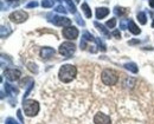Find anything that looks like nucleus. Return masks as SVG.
<instances>
[{
  "mask_svg": "<svg viewBox=\"0 0 154 124\" xmlns=\"http://www.w3.org/2000/svg\"><path fill=\"white\" fill-rule=\"evenodd\" d=\"M4 76L6 77V79H8L11 82H16V81L20 79L21 72L18 69H6L4 71Z\"/></svg>",
  "mask_w": 154,
  "mask_h": 124,
  "instance_id": "6",
  "label": "nucleus"
},
{
  "mask_svg": "<svg viewBox=\"0 0 154 124\" xmlns=\"http://www.w3.org/2000/svg\"><path fill=\"white\" fill-rule=\"evenodd\" d=\"M76 75H77L76 66H74V65H71V64H66V65H63V66L59 69L58 78H59L60 82L70 83L72 79H75Z\"/></svg>",
  "mask_w": 154,
  "mask_h": 124,
  "instance_id": "1",
  "label": "nucleus"
},
{
  "mask_svg": "<svg viewBox=\"0 0 154 124\" xmlns=\"http://www.w3.org/2000/svg\"><path fill=\"white\" fill-rule=\"evenodd\" d=\"M113 36H114L115 38H117V39H120V38H121V33H120V31H119V30H115V31L113 32Z\"/></svg>",
  "mask_w": 154,
  "mask_h": 124,
  "instance_id": "28",
  "label": "nucleus"
},
{
  "mask_svg": "<svg viewBox=\"0 0 154 124\" xmlns=\"http://www.w3.org/2000/svg\"><path fill=\"white\" fill-rule=\"evenodd\" d=\"M55 11H56V12H58V13H63V14H65V13H66L65 7H64V6H62V5H58L57 7L55 8Z\"/></svg>",
  "mask_w": 154,
  "mask_h": 124,
  "instance_id": "24",
  "label": "nucleus"
},
{
  "mask_svg": "<svg viewBox=\"0 0 154 124\" xmlns=\"http://www.w3.org/2000/svg\"><path fill=\"white\" fill-rule=\"evenodd\" d=\"M148 1H149V6L152 8H154V0H148Z\"/></svg>",
  "mask_w": 154,
  "mask_h": 124,
  "instance_id": "31",
  "label": "nucleus"
},
{
  "mask_svg": "<svg viewBox=\"0 0 154 124\" xmlns=\"http://www.w3.org/2000/svg\"><path fill=\"white\" fill-rule=\"evenodd\" d=\"M107 27H109V28H114L115 27V25H116V19L115 18H112L110 20H108L107 21Z\"/></svg>",
  "mask_w": 154,
  "mask_h": 124,
  "instance_id": "23",
  "label": "nucleus"
},
{
  "mask_svg": "<svg viewBox=\"0 0 154 124\" xmlns=\"http://www.w3.org/2000/svg\"><path fill=\"white\" fill-rule=\"evenodd\" d=\"M29 18V14L25 12V11H21V10H18V11H14L10 14V20L12 22H16V24H21Z\"/></svg>",
  "mask_w": 154,
  "mask_h": 124,
  "instance_id": "5",
  "label": "nucleus"
},
{
  "mask_svg": "<svg viewBox=\"0 0 154 124\" xmlns=\"http://www.w3.org/2000/svg\"><path fill=\"white\" fill-rule=\"evenodd\" d=\"M125 67H126L127 70H129L131 72H133V73H136V72H137V66H136L135 63H127V64H125Z\"/></svg>",
  "mask_w": 154,
  "mask_h": 124,
  "instance_id": "16",
  "label": "nucleus"
},
{
  "mask_svg": "<svg viewBox=\"0 0 154 124\" xmlns=\"http://www.w3.org/2000/svg\"><path fill=\"white\" fill-rule=\"evenodd\" d=\"M94 123L95 124H112L110 122V117L102 114V112H98L95 115L94 117Z\"/></svg>",
  "mask_w": 154,
  "mask_h": 124,
  "instance_id": "9",
  "label": "nucleus"
},
{
  "mask_svg": "<svg viewBox=\"0 0 154 124\" xmlns=\"http://www.w3.org/2000/svg\"><path fill=\"white\" fill-rule=\"evenodd\" d=\"M37 6H38V2H37V1H31V2H29V4L26 5L27 8H32V7H37Z\"/></svg>",
  "mask_w": 154,
  "mask_h": 124,
  "instance_id": "26",
  "label": "nucleus"
},
{
  "mask_svg": "<svg viewBox=\"0 0 154 124\" xmlns=\"http://www.w3.org/2000/svg\"><path fill=\"white\" fill-rule=\"evenodd\" d=\"M121 28H122V30H126V28H128V25L126 24V21H125V20L121 21Z\"/></svg>",
  "mask_w": 154,
  "mask_h": 124,
  "instance_id": "29",
  "label": "nucleus"
},
{
  "mask_svg": "<svg viewBox=\"0 0 154 124\" xmlns=\"http://www.w3.org/2000/svg\"><path fill=\"white\" fill-rule=\"evenodd\" d=\"M152 27H154V19H153V22H152Z\"/></svg>",
  "mask_w": 154,
  "mask_h": 124,
  "instance_id": "33",
  "label": "nucleus"
},
{
  "mask_svg": "<svg viewBox=\"0 0 154 124\" xmlns=\"http://www.w3.org/2000/svg\"><path fill=\"white\" fill-rule=\"evenodd\" d=\"M76 21H77V24H78V25H82V26H84V25H85V22L81 19V17H79V16H76Z\"/></svg>",
  "mask_w": 154,
  "mask_h": 124,
  "instance_id": "27",
  "label": "nucleus"
},
{
  "mask_svg": "<svg viewBox=\"0 0 154 124\" xmlns=\"http://www.w3.org/2000/svg\"><path fill=\"white\" fill-rule=\"evenodd\" d=\"M58 51H59V53H60L64 58H70V57L75 53L76 46H75L72 43H70V41H65V43L60 44Z\"/></svg>",
  "mask_w": 154,
  "mask_h": 124,
  "instance_id": "4",
  "label": "nucleus"
},
{
  "mask_svg": "<svg viewBox=\"0 0 154 124\" xmlns=\"http://www.w3.org/2000/svg\"><path fill=\"white\" fill-rule=\"evenodd\" d=\"M23 109H24V112H25L26 116L33 117V116H36L39 112V103L37 101H33V99L24 101Z\"/></svg>",
  "mask_w": 154,
  "mask_h": 124,
  "instance_id": "2",
  "label": "nucleus"
},
{
  "mask_svg": "<svg viewBox=\"0 0 154 124\" xmlns=\"http://www.w3.org/2000/svg\"><path fill=\"white\" fill-rule=\"evenodd\" d=\"M128 28H129V31L135 34V36H137V34H140L141 33V30L136 26V24H135L133 20H128Z\"/></svg>",
  "mask_w": 154,
  "mask_h": 124,
  "instance_id": "12",
  "label": "nucleus"
},
{
  "mask_svg": "<svg viewBox=\"0 0 154 124\" xmlns=\"http://www.w3.org/2000/svg\"><path fill=\"white\" fill-rule=\"evenodd\" d=\"M136 43H139V41H137V40H134V41H131V43H129V44H136Z\"/></svg>",
  "mask_w": 154,
  "mask_h": 124,
  "instance_id": "32",
  "label": "nucleus"
},
{
  "mask_svg": "<svg viewBox=\"0 0 154 124\" xmlns=\"http://www.w3.org/2000/svg\"><path fill=\"white\" fill-rule=\"evenodd\" d=\"M54 56H55V50L52 47H43L40 50V57L44 61H48V59H50Z\"/></svg>",
  "mask_w": 154,
  "mask_h": 124,
  "instance_id": "10",
  "label": "nucleus"
},
{
  "mask_svg": "<svg viewBox=\"0 0 154 124\" xmlns=\"http://www.w3.org/2000/svg\"><path fill=\"white\" fill-rule=\"evenodd\" d=\"M109 14V10L107 7H98L96 8V18L97 19H103Z\"/></svg>",
  "mask_w": 154,
  "mask_h": 124,
  "instance_id": "11",
  "label": "nucleus"
},
{
  "mask_svg": "<svg viewBox=\"0 0 154 124\" xmlns=\"http://www.w3.org/2000/svg\"><path fill=\"white\" fill-rule=\"evenodd\" d=\"M5 89H6V93L7 95H16L17 96V93H18V90L14 86L10 85L8 83H5Z\"/></svg>",
  "mask_w": 154,
  "mask_h": 124,
  "instance_id": "14",
  "label": "nucleus"
},
{
  "mask_svg": "<svg viewBox=\"0 0 154 124\" xmlns=\"http://www.w3.org/2000/svg\"><path fill=\"white\" fill-rule=\"evenodd\" d=\"M114 12H115L117 16H122V14L127 13V10L123 8V7H119V6H116L115 8H114Z\"/></svg>",
  "mask_w": 154,
  "mask_h": 124,
  "instance_id": "20",
  "label": "nucleus"
},
{
  "mask_svg": "<svg viewBox=\"0 0 154 124\" xmlns=\"http://www.w3.org/2000/svg\"><path fill=\"white\" fill-rule=\"evenodd\" d=\"M75 1H77V2H78V1H79V0H75Z\"/></svg>",
  "mask_w": 154,
  "mask_h": 124,
  "instance_id": "34",
  "label": "nucleus"
},
{
  "mask_svg": "<svg viewBox=\"0 0 154 124\" xmlns=\"http://www.w3.org/2000/svg\"><path fill=\"white\" fill-rule=\"evenodd\" d=\"M63 36L64 38L69 39V40H75L78 37V30L74 26H66L65 28H63Z\"/></svg>",
  "mask_w": 154,
  "mask_h": 124,
  "instance_id": "7",
  "label": "nucleus"
},
{
  "mask_svg": "<svg viewBox=\"0 0 154 124\" xmlns=\"http://www.w3.org/2000/svg\"><path fill=\"white\" fill-rule=\"evenodd\" d=\"M82 11L84 12V14H85L87 18H91L93 13H91V10L89 8V6H88L87 2H83V4H82Z\"/></svg>",
  "mask_w": 154,
  "mask_h": 124,
  "instance_id": "15",
  "label": "nucleus"
},
{
  "mask_svg": "<svg viewBox=\"0 0 154 124\" xmlns=\"http://www.w3.org/2000/svg\"><path fill=\"white\" fill-rule=\"evenodd\" d=\"M101 79H102L103 84L110 86V85H115L116 83H117L119 77H117V73H116L115 71H113V70H110V69H107V70H104V71L102 72Z\"/></svg>",
  "mask_w": 154,
  "mask_h": 124,
  "instance_id": "3",
  "label": "nucleus"
},
{
  "mask_svg": "<svg viewBox=\"0 0 154 124\" xmlns=\"http://www.w3.org/2000/svg\"><path fill=\"white\" fill-rule=\"evenodd\" d=\"M17 114H18V118L20 120V122L23 123V122H24V118H23V115H21V110H18Z\"/></svg>",
  "mask_w": 154,
  "mask_h": 124,
  "instance_id": "30",
  "label": "nucleus"
},
{
  "mask_svg": "<svg viewBox=\"0 0 154 124\" xmlns=\"http://www.w3.org/2000/svg\"><path fill=\"white\" fill-rule=\"evenodd\" d=\"M66 5H68V7H69V11H70V13H76V6L74 5V2L71 1V0H63Z\"/></svg>",
  "mask_w": 154,
  "mask_h": 124,
  "instance_id": "17",
  "label": "nucleus"
},
{
  "mask_svg": "<svg viewBox=\"0 0 154 124\" xmlns=\"http://www.w3.org/2000/svg\"><path fill=\"white\" fill-rule=\"evenodd\" d=\"M10 33H11V31L8 30V27L1 26V38H5V37H7Z\"/></svg>",
  "mask_w": 154,
  "mask_h": 124,
  "instance_id": "21",
  "label": "nucleus"
},
{
  "mask_svg": "<svg viewBox=\"0 0 154 124\" xmlns=\"http://www.w3.org/2000/svg\"><path fill=\"white\" fill-rule=\"evenodd\" d=\"M94 25H95V27H97V30H98L103 36H106V37L110 38V33H109V31H108L103 25H101V24H100V22H97V21L94 22Z\"/></svg>",
  "mask_w": 154,
  "mask_h": 124,
  "instance_id": "13",
  "label": "nucleus"
},
{
  "mask_svg": "<svg viewBox=\"0 0 154 124\" xmlns=\"http://www.w3.org/2000/svg\"><path fill=\"white\" fill-rule=\"evenodd\" d=\"M54 4H55V0H43V1H42V6L45 7V8L52 7Z\"/></svg>",
  "mask_w": 154,
  "mask_h": 124,
  "instance_id": "19",
  "label": "nucleus"
},
{
  "mask_svg": "<svg viewBox=\"0 0 154 124\" xmlns=\"http://www.w3.org/2000/svg\"><path fill=\"white\" fill-rule=\"evenodd\" d=\"M5 124H18V123H17V121H16L14 118H11V117H8V118H6V121H5Z\"/></svg>",
  "mask_w": 154,
  "mask_h": 124,
  "instance_id": "25",
  "label": "nucleus"
},
{
  "mask_svg": "<svg viewBox=\"0 0 154 124\" xmlns=\"http://www.w3.org/2000/svg\"><path fill=\"white\" fill-rule=\"evenodd\" d=\"M137 20L140 21V24L145 25V24L147 22V18H146V14H145L143 12H139V13H137Z\"/></svg>",
  "mask_w": 154,
  "mask_h": 124,
  "instance_id": "18",
  "label": "nucleus"
},
{
  "mask_svg": "<svg viewBox=\"0 0 154 124\" xmlns=\"http://www.w3.org/2000/svg\"><path fill=\"white\" fill-rule=\"evenodd\" d=\"M95 43L97 44V46L100 47V50H102V51H106L107 49H106V45H104V43L102 40H100L98 38H95Z\"/></svg>",
  "mask_w": 154,
  "mask_h": 124,
  "instance_id": "22",
  "label": "nucleus"
},
{
  "mask_svg": "<svg viewBox=\"0 0 154 124\" xmlns=\"http://www.w3.org/2000/svg\"><path fill=\"white\" fill-rule=\"evenodd\" d=\"M49 21L55 24L56 26H63V27L71 25V20L69 18H66V17H57V16H55L52 19H50Z\"/></svg>",
  "mask_w": 154,
  "mask_h": 124,
  "instance_id": "8",
  "label": "nucleus"
}]
</instances>
